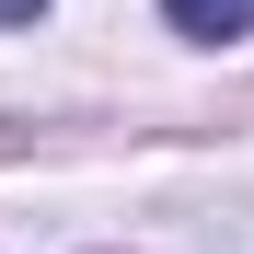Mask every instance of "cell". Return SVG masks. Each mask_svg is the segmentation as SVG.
Masks as SVG:
<instances>
[{"instance_id":"obj_1","label":"cell","mask_w":254,"mask_h":254,"mask_svg":"<svg viewBox=\"0 0 254 254\" xmlns=\"http://www.w3.org/2000/svg\"><path fill=\"white\" fill-rule=\"evenodd\" d=\"M162 23L196 35V47H243L254 35V0H162Z\"/></svg>"},{"instance_id":"obj_2","label":"cell","mask_w":254,"mask_h":254,"mask_svg":"<svg viewBox=\"0 0 254 254\" xmlns=\"http://www.w3.org/2000/svg\"><path fill=\"white\" fill-rule=\"evenodd\" d=\"M35 12H47V0H0V23H35Z\"/></svg>"}]
</instances>
